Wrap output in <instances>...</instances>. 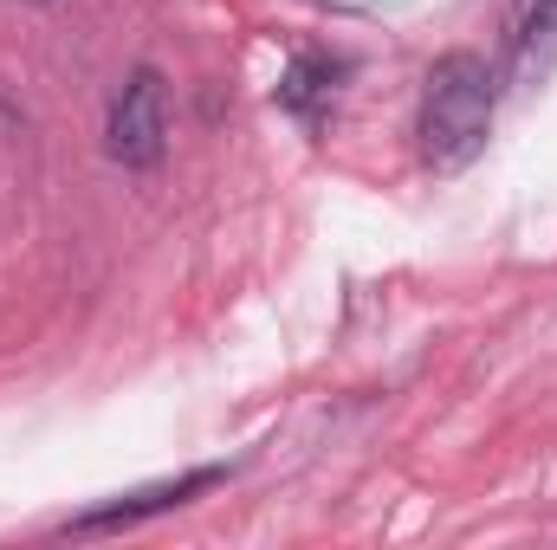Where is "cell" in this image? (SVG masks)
Returning a JSON list of instances; mask_svg holds the SVG:
<instances>
[{
	"label": "cell",
	"instance_id": "cell-1",
	"mask_svg": "<svg viewBox=\"0 0 557 550\" xmlns=\"http://www.w3.org/2000/svg\"><path fill=\"white\" fill-rule=\"evenodd\" d=\"M493 117H499V78L480 52H441L428 65V85H421V162L434 175H460L467 162H480V149L493 137Z\"/></svg>",
	"mask_w": 557,
	"mask_h": 550
},
{
	"label": "cell",
	"instance_id": "cell-2",
	"mask_svg": "<svg viewBox=\"0 0 557 550\" xmlns=\"http://www.w3.org/2000/svg\"><path fill=\"white\" fill-rule=\"evenodd\" d=\"M104 149H111L117 168H137V175L162 162V149H169V91H162V72L137 65L117 85V98L104 111Z\"/></svg>",
	"mask_w": 557,
	"mask_h": 550
},
{
	"label": "cell",
	"instance_id": "cell-3",
	"mask_svg": "<svg viewBox=\"0 0 557 550\" xmlns=\"http://www.w3.org/2000/svg\"><path fill=\"white\" fill-rule=\"evenodd\" d=\"M227 473L221 466H195V473H182V479H162V486H143V492H124V499H111V505H98V512H78L72 525H65V538H98V532H131L143 518H156V512H175V505H188L195 492H208V486H221Z\"/></svg>",
	"mask_w": 557,
	"mask_h": 550
},
{
	"label": "cell",
	"instance_id": "cell-4",
	"mask_svg": "<svg viewBox=\"0 0 557 550\" xmlns=\"http://www.w3.org/2000/svg\"><path fill=\"white\" fill-rule=\"evenodd\" d=\"M337 78H344L337 59H324V52H298V59L278 72V111H292L298 124H324V111L337 104Z\"/></svg>",
	"mask_w": 557,
	"mask_h": 550
},
{
	"label": "cell",
	"instance_id": "cell-5",
	"mask_svg": "<svg viewBox=\"0 0 557 550\" xmlns=\"http://www.w3.org/2000/svg\"><path fill=\"white\" fill-rule=\"evenodd\" d=\"M557 65V0H525L512 20V85H545Z\"/></svg>",
	"mask_w": 557,
	"mask_h": 550
}]
</instances>
